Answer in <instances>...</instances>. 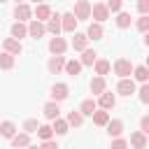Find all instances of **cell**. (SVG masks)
<instances>
[{"mask_svg": "<svg viewBox=\"0 0 149 149\" xmlns=\"http://www.w3.org/2000/svg\"><path fill=\"white\" fill-rule=\"evenodd\" d=\"M114 72H116L121 79H128L130 72H133V63H130L128 58H119V61L114 63Z\"/></svg>", "mask_w": 149, "mask_h": 149, "instance_id": "1", "label": "cell"}, {"mask_svg": "<svg viewBox=\"0 0 149 149\" xmlns=\"http://www.w3.org/2000/svg\"><path fill=\"white\" fill-rule=\"evenodd\" d=\"M77 21H84V19H88L91 16V5L86 2V0H79L77 5H74V14H72Z\"/></svg>", "mask_w": 149, "mask_h": 149, "instance_id": "2", "label": "cell"}, {"mask_svg": "<svg viewBox=\"0 0 149 149\" xmlns=\"http://www.w3.org/2000/svg\"><path fill=\"white\" fill-rule=\"evenodd\" d=\"M91 14H93L95 23H102V21H107V19H109V12H107L105 2H95V5L91 7Z\"/></svg>", "mask_w": 149, "mask_h": 149, "instance_id": "3", "label": "cell"}, {"mask_svg": "<svg viewBox=\"0 0 149 149\" xmlns=\"http://www.w3.org/2000/svg\"><path fill=\"white\" fill-rule=\"evenodd\" d=\"M65 49H68V42H65L63 37H51V40H49V51H51L54 56H63Z\"/></svg>", "mask_w": 149, "mask_h": 149, "instance_id": "4", "label": "cell"}, {"mask_svg": "<svg viewBox=\"0 0 149 149\" xmlns=\"http://www.w3.org/2000/svg\"><path fill=\"white\" fill-rule=\"evenodd\" d=\"M70 95V88H68V84H54L51 86V98H54V102H58V100H65Z\"/></svg>", "mask_w": 149, "mask_h": 149, "instance_id": "5", "label": "cell"}, {"mask_svg": "<svg viewBox=\"0 0 149 149\" xmlns=\"http://www.w3.org/2000/svg\"><path fill=\"white\" fill-rule=\"evenodd\" d=\"M44 30H49L54 37H58V33H61V14H51L47 26H44Z\"/></svg>", "mask_w": 149, "mask_h": 149, "instance_id": "6", "label": "cell"}, {"mask_svg": "<svg viewBox=\"0 0 149 149\" xmlns=\"http://www.w3.org/2000/svg\"><path fill=\"white\" fill-rule=\"evenodd\" d=\"M74 28H77V19L68 12V14H63L61 16V30H65V33H74Z\"/></svg>", "mask_w": 149, "mask_h": 149, "instance_id": "7", "label": "cell"}, {"mask_svg": "<svg viewBox=\"0 0 149 149\" xmlns=\"http://www.w3.org/2000/svg\"><path fill=\"white\" fill-rule=\"evenodd\" d=\"M2 47H5V54H9V56H16V54H21V42H16L14 37H7L5 42H2Z\"/></svg>", "mask_w": 149, "mask_h": 149, "instance_id": "8", "label": "cell"}, {"mask_svg": "<svg viewBox=\"0 0 149 149\" xmlns=\"http://www.w3.org/2000/svg\"><path fill=\"white\" fill-rule=\"evenodd\" d=\"M47 68H49L51 74H58V72L65 68V58H63V56H51L49 63H47Z\"/></svg>", "mask_w": 149, "mask_h": 149, "instance_id": "9", "label": "cell"}, {"mask_svg": "<svg viewBox=\"0 0 149 149\" xmlns=\"http://www.w3.org/2000/svg\"><path fill=\"white\" fill-rule=\"evenodd\" d=\"M44 33H47V30H44V23H40V21H35V19H33V21H30V26H28V35H30L33 40H40Z\"/></svg>", "mask_w": 149, "mask_h": 149, "instance_id": "10", "label": "cell"}, {"mask_svg": "<svg viewBox=\"0 0 149 149\" xmlns=\"http://www.w3.org/2000/svg\"><path fill=\"white\" fill-rule=\"evenodd\" d=\"M116 91L121 93V95H133L135 93V81L128 77V79H121L119 81V86H116Z\"/></svg>", "mask_w": 149, "mask_h": 149, "instance_id": "11", "label": "cell"}, {"mask_svg": "<svg viewBox=\"0 0 149 149\" xmlns=\"http://www.w3.org/2000/svg\"><path fill=\"white\" fill-rule=\"evenodd\" d=\"M42 112H44V116H47V119L56 121V119H58V114H61V107H58V102H54V100H51V102H47V105H44V109H42Z\"/></svg>", "mask_w": 149, "mask_h": 149, "instance_id": "12", "label": "cell"}, {"mask_svg": "<svg viewBox=\"0 0 149 149\" xmlns=\"http://www.w3.org/2000/svg\"><path fill=\"white\" fill-rule=\"evenodd\" d=\"M12 147H14V149L30 147V135H26V133H16V135L12 137Z\"/></svg>", "mask_w": 149, "mask_h": 149, "instance_id": "13", "label": "cell"}, {"mask_svg": "<svg viewBox=\"0 0 149 149\" xmlns=\"http://www.w3.org/2000/svg\"><path fill=\"white\" fill-rule=\"evenodd\" d=\"M107 133H109L112 137H119V135L123 133V121H121V119H112V121L107 123Z\"/></svg>", "mask_w": 149, "mask_h": 149, "instance_id": "14", "label": "cell"}, {"mask_svg": "<svg viewBox=\"0 0 149 149\" xmlns=\"http://www.w3.org/2000/svg\"><path fill=\"white\" fill-rule=\"evenodd\" d=\"M14 16L19 19V23L28 21V19H30V7H28V5H16V7H14Z\"/></svg>", "mask_w": 149, "mask_h": 149, "instance_id": "15", "label": "cell"}, {"mask_svg": "<svg viewBox=\"0 0 149 149\" xmlns=\"http://www.w3.org/2000/svg\"><path fill=\"white\" fill-rule=\"evenodd\" d=\"M35 16H37L35 21H40V23H42V21H49L51 7H49V5H37V7H35Z\"/></svg>", "mask_w": 149, "mask_h": 149, "instance_id": "16", "label": "cell"}, {"mask_svg": "<svg viewBox=\"0 0 149 149\" xmlns=\"http://www.w3.org/2000/svg\"><path fill=\"white\" fill-rule=\"evenodd\" d=\"M26 35H28V26H26V23H19V21H16V23L12 26V37H14L16 42H21V37H26Z\"/></svg>", "mask_w": 149, "mask_h": 149, "instance_id": "17", "label": "cell"}, {"mask_svg": "<svg viewBox=\"0 0 149 149\" xmlns=\"http://www.w3.org/2000/svg\"><path fill=\"white\" fill-rule=\"evenodd\" d=\"M102 35H105L102 26L100 23H91L88 26V33H86V40H102Z\"/></svg>", "mask_w": 149, "mask_h": 149, "instance_id": "18", "label": "cell"}, {"mask_svg": "<svg viewBox=\"0 0 149 149\" xmlns=\"http://www.w3.org/2000/svg\"><path fill=\"white\" fill-rule=\"evenodd\" d=\"M86 44H88L86 35H84V33H74V37H72V49H74V51H84Z\"/></svg>", "mask_w": 149, "mask_h": 149, "instance_id": "19", "label": "cell"}, {"mask_svg": "<svg viewBox=\"0 0 149 149\" xmlns=\"http://www.w3.org/2000/svg\"><path fill=\"white\" fill-rule=\"evenodd\" d=\"M114 105H116V98H114V93H107V91H105V93L100 95V109H105V112H107V109H112Z\"/></svg>", "mask_w": 149, "mask_h": 149, "instance_id": "20", "label": "cell"}, {"mask_svg": "<svg viewBox=\"0 0 149 149\" xmlns=\"http://www.w3.org/2000/svg\"><path fill=\"white\" fill-rule=\"evenodd\" d=\"M95 109H98L95 100H91V98H88V100H84V102H81L79 114H81V116H93V112H95Z\"/></svg>", "mask_w": 149, "mask_h": 149, "instance_id": "21", "label": "cell"}, {"mask_svg": "<svg viewBox=\"0 0 149 149\" xmlns=\"http://www.w3.org/2000/svg\"><path fill=\"white\" fill-rule=\"evenodd\" d=\"M0 135L7 137V140H12V137L16 135V126H14L12 121H2V123H0Z\"/></svg>", "mask_w": 149, "mask_h": 149, "instance_id": "22", "label": "cell"}, {"mask_svg": "<svg viewBox=\"0 0 149 149\" xmlns=\"http://www.w3.org/2000/svg\"><path fill=\"white\" fill-rule=\"evenodd\" d=\"M98 61V54L93 51V49H84L81 51V61H79V65H93Z\"/></svg>", "mask_w": 149, "mask_h": 149, "instance_id": "23", "label": "cell"}, {"mask_svg": "<svg viewBox=\"0 0 149 149\" xmlns=\"http://www.w3.org/2000/svg\"><path fill=\"white\" fill-rule=\"evenodd\" d=\"M63 70H65L70 77H77V74L81 72V65H79V61L72 58V61H65V68H63Z\"/></svg>", "mask_w": 149, "mask_h": 149, "instance_id": "24", "label": "cell"}, {"mask_svg": "<svg viewBox=\"0 0 149 149\" xmlns=\"http://www.w3.org/2000/svg\"><path fill=\"white\" fill-rule=\"evenodd\" d=\"M93 123H95V126H107V123H109V114H107L105 109H95V112H93Z\"/></svg>", "mask_w": 149, "mask_h": 149, "instance_id": "25", "label": "cell"}, {"mask_svg": "<svg viewBox=\"0 0 149 149\" xmlns=\"http://www.w3.org/2000/svg\"><path fill=\"white\" fill-rule=\"evenodd\" d=\"M130 144H133L135 149H144V147H147V137H144L140 130H135V133L130 135Z\"/></svg>", "mask_w": 149, "mask_h": 149, "instance_id": "26", "label": "cell"}, {"mask_svg": "<svg viewBox=\"0 0 149 149\" xmlns=\"http://www.w3.org/2000/svg\"><path fill=\"white\" fill-rule=\"evenodd\" d=\"M68 128H70V126H68V121H65V119H61V116H58V119L54 121V126H51V130H54L56 135H65V133H68Z\"/></svg>", "mask_w": 149, "mask_h": 149, "instance_id": "27", "label": "cell"}, {"mask_svg": "<svg viewBox=\"0 0 149 149\" xmlns=\"http://www.w3.org/2000/svg\"><path fill=\"white\" fill-rule=\"evenodd\" d=\"M133 74H135V79H137V81H142V84H147V79H149V70H147L144 65L133 68Z\"/></svg>", "mask_w": 149, "mask_h": 149, "instance_id": "28", "label": "cell"}, {"mask_svg": "<svg viewBox=\"0 0 149 149\" xmlns=\"http://www.w3.org/2000/svg\"><path fill=\"white\" fill-rule=\"evenodd\" d=\"M91 91H93L95 95H102V93H105V77H95V79L91 81Z\"/></svg>", "mask_w": 149, "mask_h": 149, "instance_id": "29", "label": "cell"}, {"mask_svg": "<svg viewBox=\"0 0 149 149\" xmlns=\"http://www.w3.org/2000/svg\"><path fill=\"white\" fill-rule=\"evenodd\" d=\"M93 65H95V72H98V77H102V74H107V72H109V61H105V58H98Z\"/></svg>", "mask_w": 149, "mask_h": 149, "instance_id": "30", "label": "cell"}, {"mask_svg": "<svg viewBox=\"0 0 149 149\" xmlns=\"http://www.w3.org/2000/svg\"><path fill=\"white\" fill-rule=\"evenodd\" d=\"M65 121H68V126H74V128H77V126H81L84 116H81L79 112H74V109H72V112L68 114V119H65Z\"/></svg>", "mask_w": 149, "mask_h": 149, "instance_id": "31", "label": "cell"}, {"mask_svg": "<svg viewBox=\"0 0 149 149\" xmlns=\"http://www.w3.org/2000/svg\"><path fill=\"white\" fill-rule=\"evenodd\" d=\"M0 68L2 70H12L14 68V56H9V54H0Z\"/></svg>", "mask_w": 149, "mask_h": 149, "instance_id": "32", "label": "cell"}, {"mask_svg": "<svg viewBox=\"0 0 149 149\" xmlns=\"http://www.w3.org/2000/svg\"><path fill=\"white\" fill-rule=\"evenodd\" d=\"M37 128H40L37 119H28V121L23 123V133H26V135H30V133H37Z\"/></svg>", "mask_w": 149, "mask_h": 149, "instance_id": "33", "label": "cell"}, {"mask_svg": "<svg viewBox=\"0 0 149 149\" xmlns=\"http://www.w3.org/2000/svg\"><path fill=\"white\" fill-rule=\"evenodd\" d=\"M37 135L42 137V142H47V140H51L54 130H51V126H40V128H37Z\"/></svg>", "mask_w": 149, "mask_h": 149, "instance_id": "34", "label": "cell"}, {"mask_svg": "<svg viewBox=\"0 0 149 149\" xmlns=\"http://www.w3.org/2000/svg\"><path fill=\"white\" fill-rule=\"evenodd\" d=\"M116 26H119V28H128V26H130V14L121 12V14L116 16Z\"/></svg>", "mask_w": 149, "mask_h": 149, "instance_id": "35", "label": "cell"}, {"mask_svg": "<svg viewBox=\"0 0 149 149\" xmlns=\"http://www.w3.org/2000/svg\"><path fill=\"white\" fill-rule=\"evenodd\" d=\"M105 7H107V12H119L121 9V0H107Z\"/></svg>", "mask_w": 149, "mask_h": 149, "instance_id": "36", "label": "cell"}, {"mask_svg": "<svg viewBox=\"0 0 149 149\" xmlns=\"http://www.w3.org/2000/svg\"><path fill=\"white\" fill-rule=\"evenodd\" d=\"M137 28H140L142 33H147V30H149V16H140V21H137Z\"/></svg>", "mask_w": 149, "mask_h": 149, "instance_id": "37", "label": "cell"}, {"mask_svg": "<svg viewBox=\"0 0 149 149\" xmlns=\"http://www.w3.org/2000/svg\"><path fill=\"white\" fill-rule=\"evenodd\" d=\"M140 133H142V135L149 133V116H142V119H140Z\"/></svg>", "mask_w": 149, "mask_h": 149, "instance_id": "38", "label": "cell"}, {"mask_svg": "<svg viewBox=\"0 0 149 149\" xmlns=\"http://www.w3.org/2000/svg\"><path fill=\"white\" fill-rule=\"evenodd\" d=\"M112 149H128V142H126L123 137H116V140L112 142Z\"/></svg>", "mask_w": 149, "mask_h": 149, "instance_id": "39", "label": "cell"}, {"mask_svg": "<svg viewBox=\"0 0 149 149\" xmlns=\"http://www.w3.org/2000/svg\"><path fill=\"white\" fill-rule=\"evenodd\" d=\"M140 100L142 102H149V86L147 84H142V88H140Z\"/></svg>", "mask_w": 149, "mask_h": 149, "instance_id": "40", "label": "cell"}, {"mask_svg": "<svg viewBox=\"0 0 149 149\" xmlns=\"http://www.w3.org/2000/svg\"><path fill=\"white\" fill-rule=\"evenodd\" d=\"M137 9L142 12V16H147V12H149V0H140V2H137Z\"/></svg>", "mask_w": 149, "mask_h": 149, "instance_id": "41", "label": "cell"}, {"mask_svg": "<svg viewBox=\"0 0 149 149\" xmlns=\"http://www.w3.org/2000/svg\"><path fill=\"white\" fill-rule=\"evenodd\" d=\"M40 149H58V144L54 142V140H47V142H42V147Z\"/></svg>", "mask_w": 149, "mask_h": 149, "instance_id": "42", "label": "cell"}, {"mask_svg": "<svg viewBox=\"0 0 149 149\" xmlns=\"http://www.w3.org/2000/svg\"><path fill=\"white\" fill-rule=\"evenodd\" d=\"M28 149H40V147H37V144H30V147H28Z\"/></svg>", "mask_w": 149, "mask_h": 149, "instance_id": "43", "label": "cell"}]
</instances>
